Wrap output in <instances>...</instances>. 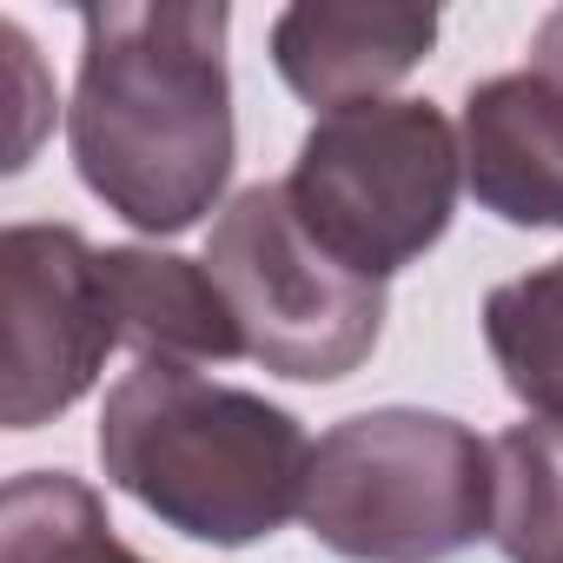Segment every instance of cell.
Returning a JSON list of instances; mask_svg holds the SVG:
<instances>
[{
    "label": "cell",
    "instance_id": "cell-1",
    "mask_svg": "<svg viewBox=\"0 0 563 563\" xmlns=\"http://www.w3.org/2000/svg\"><path fill=\"white\" fill-rule=\"evenodd\" d=\"M219 0H146L80 14L67 146L87 192L133 232L199 225L232 179V74Z\"/></svg>",
    "mask_w": 563,
    "mask_h": 563
},
{
    "label": "cell",
    "instance_id": "cell-2",
    "mask_svg": "<svg viewBox=\"0 0 563 563\" xmlns=\"http://www.w3.org/2000/svg\"><path fill=\"white\" fill-rule=\"evenodd\" d=\"M100 464L107 484L166 530L245 550L306 510L312 438L286 405L245 385L186 365H140L107 391Z\"/></svg>",
    "mask_w": 563,
    "mask_h": 563
},
{
    "label": "cell",
    "instance_id": "cell-3",
    "mask_svg": "<svg viewBox=\"0 0 563 563\" xmlns=\"http://www.w3.org/2000/svg\"><path fill=\"white\" fill-rule=\"evenodd\" d=\"M490 444L444 411H358L312 444L306 530L345 563H444L490 537Z\"/></svg>",
    "mask_w": 563,
    "mask_h": 563
},
{
    "label": "cell",
    "instance_id": "cell-4",
    "mask_svg": "<svg viewBox=\"0 0 563 563\" xmlns=\"http://www.w3.org/2000/svg\"><path fill=\"white\" fill-rule=\"evenodd\" d=\"M306 232L352 265L385 278L418 265L457 219L464 146L431 100H365L319 113L286 173Z\"/></svg>",
    "mask_w": 563,
    "mask_h": 563
},
{
    "label": "cell",
    "instance_id": "cell-5",
    "mask_svg": "<svg viewBox=\"0 0 563 563\" xmlns=\"http://www.w3.org/2000/svg\"><path fill=\"white\" fill-rule=\"evenodd\" d=\"M206 272L239 319L245 358L272 378L339 385L385 332V286L339 265L306 232L286 179H258L225 199L206 239Z\"/></svg>",
    "mask_w": 563,
    "mask_h": 563
},
{
    "label": "cell",
    "instance_id": "cell-6",
    "mask_svg": "<svg viewBox=\"0 0 563 563\" xmlns=\"http://www.w3.org/2000/svg\"><path fill=\"white\" fill-rule=\"evenodd\" d=\"M0 418L8 431H34L74 411L107 352L120 345L113 292L100 252L80 225H8L0 232Z\"/></svg>",
    "mask_w": 563,
    "mask_h": 563
},
{
    "label": "cell",
    "instance_id": "cell-7",
    "mask_svg": "<svg viewBox=\"0 0 563 563\" xmlns=\"http://www.w3.org/2000/svg\"><path fill=\"white\" fill-rule=\"evenodd\" d=\"M438 47V14L411 0H299L272 21V67L306 107H365Z\"/></svg>",
    "mask_w": 563,
    "mask_h": 563
},
{
    "label": "cell",
    "instance_id": "cell-8",
    "mask_svg": "<svg viewBox=\"0 0 563 563\" xmlns=\"http://www.w3.org/2000/svg\"><path fill=\"white\" fill-rule=\"evenodd\" d=\"M464 186L523 232H563V87L537 67L490 74L464 93Z\"/></svg>",
    "mask_w": 563,
    "mask_h": 563
},
{
    "label": "cell",
    "instance_id": "cell-9",
    "mask_svg": "<svg viewBox=\"0 0 563 563\" xmlns=\"http://www.w3.org/2000/svg\"><path fill=\"white\" fill-rule=\"evenodd\" d=\"M107 292H113V319H120V345L140 352V365H225L245 358L239 319L219 292V278L206 272V258H179L159 245H107L100 252Z\"/></svg>",
    "mask_w": 563,
    "mask_h": 563
},
{
    "label": "cell",
    "instance_id": "cell-10",
    "mask_svg": "<svg viewBox=\"0 0 563 563\" xmlns=\"http://www.w3.org/2000/svg\"><path fill=\"white\" fill-rule=\"evenodd\" d=\"M0 563H146L74 471H21L0 490Z\"/></svg>",
    "mask_w": 563,
    "mask_h": 563
},
{
    "label": "cell",
    "instance_id": "cell-11",
    "mask_svg": "<svg viewBox=\"0 0 563 563\" xmlns=\"http://www.w3.org/2000/svg\"><path fill=\"white\" fill-rule=\"evenodd\" d=\"M490 543L504 563H563V424L523 418L490 444Z\"/></svg>",
    "mask_w": 563,
    "mask_h": 563
},
{
    "label": "cell",
    "instance_id": "cell-12",
    "mask_svg": "<svg viewBox=\"0 0 563 563\" xmlns=\"http://www.w3.org/2000/svg\"><path fill=\"white\" fill-rule=\"evenodd\" d=\"M484 345L517 405L563 424V258L504 278L484 299Z\"/></svg>",
    "mask_w": 563,
    "mask_h": 563
},
{
    "label": "cell",
    "instance_id": "cell-13",
    "mask_svg": "<svg viewBox=\"0 0 563 563\" xmlns=\"http://www.w3.org/2000/svg\"><path fill=\"white\" fill-rule=\"evenodd\" d=\"M530 67H537L543 80H556V87H563V8H556V14H543V27L530 34Z\"/></svg>",
    "mask_w": 563,
    "mask_h": 563
}]
</instances>
